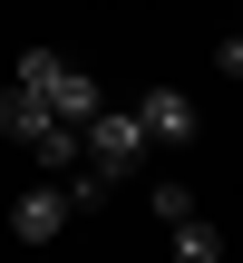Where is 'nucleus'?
I'll use <instances>...</instances> for the list:
<instances>
[{
    "label": "nucleus",
    "mask_w": 243,
    "mask_h": 263,
    "mask_svg": "<svg viewBox=\"0 0 243 263\" xmlns=\"http://www.w3.org/2000/svg\"><path fill=\"white\" fill-rule=\"evenodd\" d=\"M58 68H68L58 49H19V68H10V88H39V98H49V78H58Z\"/></svg>",
    "instance_id": "8"
},
{
    "label": "nucleus",
    "mask_w": 243,
    "mask_h": 263,
    "mask_svg": "<svg viewBox=\"0 0 243 263\" xmlns=\"http://www.w3.org/2000/svg\"><path fill=\"white\" fill-rule=\"evenodd\" d=\"M166 234H175V263H224V224H214L205 205H195L185 224H166Z\"/></svg>",
    "instance_id": "6"
},
{
    "label": "nucleus",
    "mask_w": 243,
    "mask_h": 263,
    "mask_svg": "<svg viewBox=\"0 0 243 263\" xmlns=\"http://www.w3.org/2000/svg\"><path fill=\"white\" fill-rule=\"evenodd\" d=\"M39 127H49V98H39V88H0V137H10V146H29Z\"/></svg>",
    "instance_id": "5"
},
{
    "label": "nucleus",
    "mask_w": 243,
    "mask_h": 263,
    "mask_svg": "<svg viewBox=\"0 0 243 263\" xmlns=\"http://www.w3.org/2000/svg\"><path fill=\"white\" fill-rule=\"evenodd\" d=\"M29 156H39V176H68V166H78L88 146H78V127H58V117H49V127L29 137Z\"/></svg>",
    "instance_id": "7"
},
{
    "label": "nucleus",
    "mask_w": 243,
    "mask_h": 263,
    "mask_svg": "<svg viewBox=\"0 0 243 263\" xmlns=\"http://www.w3.org/2000/svg\"><path fill=\"white\" fill-rule=\"evenodd\" d=\"M146 205H156V224H185V215H195V185L166 176V185H146Z\"/></svg>",
    "instance_id": "9"
},
{
    "label": "nucleus",
    "mask_w": 243,
    "mask_h": 263,
    "mask_svg": "<svg viewBox=\"0 0 243 263\" xmlns=\"http://www.w3.org/2000/svg\"><path fill=\"white\" fill-rule=\"evenodd\" d=\"M78 146H88L78 166H97L107 185H136V176H146V156H156V146H146V127H136V107H97V117L78 127Z\"/></svg>",
    "instance_id": "1"
},
{
    "label": "nucleus",
    "mask_w": 243,
    "mask_h": 263,
    "mask_svg": "<svg viewBox=\"0 0 243 263\" xmlns=\"http://www.w3.org/2000/svg\"><path fill=\"white\" fill-rule=\"evenodd\" d=\"M136 127H146V146H195L205 117H195L185 88H146V98H136Z\"/></svg>",
    "instance_id": "3"
},
{
    "label": "nucleus",
    "mask_w": 243,
    "mask_h": 263,
    "mask_svg": "<svg viewBox=\"0 0 243 263\" xmlns=\"http://www.w3.org/2000/svg\"><path fill=\"white\" fill-rule=\"evenodd\" d=\"M97 107H107V88H97V68H78V59H68V68L49 78V117H58V127H88Z\"/></svg>",
    "instance_id": "4"
},
{
    "label": "nucleus",
    "mask_w": 243,
    "mask_h": 263,
    "mask_svg": "<svg viewBox=\"0 0 243 263\" xmlns=\"http://www.w3.org/2000/svg\"><path fill=\"white\" fill-rule=\"evenodd\" d=\"M214 68H224V78H243V29H234V39H214Z\"/></svg>",
    "instance_id": "10"
},
{
    "label": "nucleus",
    "mask_w": 243,
    "mask_h": 263,
    "mask_svg": "<svg viewBox=\"0 0 243 263\" xmlns=\"http://www.w3.org/2000/svg\"><path fill=\"white\" fill-rule=\"evenodd\" d=\"M68 215H78V205H68V185H58V176H39V185H19V195H10V234H19V244H58V234H68Z\"/></svg>",
    "instance_id": "2"
}]
</instances>
